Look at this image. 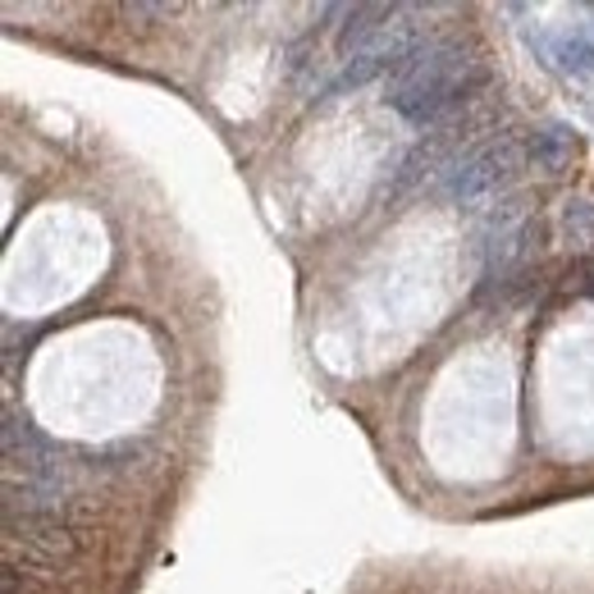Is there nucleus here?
<instances>
[{"instance_id": "nucleus-1", "label": "nucleus", "mask_w": 594, "mask_h": 594, "mask_svg": "<svg viewBox=\"0 0 594 594\" xmlns=\"http://www.w3.org/2000/svg\"><path fill=\"white\" fill-rule=\"evenodd\" d=\"M485 79H489L485 65L467 46L434 42L407 60L403 79L389 92V106L411 124H426V119H439L449 106H457V101H467Z\"/></svg>"}, {"instance_id": "nucleus-2", "label": "nucleus", "mask_w": 594, "mask_h": 594, "mask_svg": "<svg viewBox=\"0 0 594 594\" xmlns=\"http://www.w3.org/2000/svg\"><path fill=\"white\" fill-rule=\"evenodd\" d=\"M512 165H516V147H512V138L489 142V147L471 151V156L453 170V178H449V197H462V201H467V197L494 193L503 178L512 174Z\"/></svg>"}, {"instance_id": "nucleus-3", "label": "nucleus", "mask_w": 594, "mask_h": 594, "mask_svg": "<svg viewBox=\"0 0 594 594\" xmlns=\"http://www.w3.org/2000/svg\"><path fill=\"white\" fill-rule=\"evenodd\" d=\"M554 56H558L562 69H572V73H594V33H567L554 46Z\"/></svg>"}, {"instance_id": "nucleus-4", "label": "nucleus", "mask_w": 594, "mask_h": 594, "mask_svg": "<svg viewBox=\"0 0 594 594\" xmlns=\"http://www.w3.org/2000/svg\"><path fill=\"white\" fill-rule=\"evenodd\" d=\"M567 156H572V138H567L562 128H545V133L535 138V147H531V161L539 170H562Z\"/></svg>"}]
</instances>
